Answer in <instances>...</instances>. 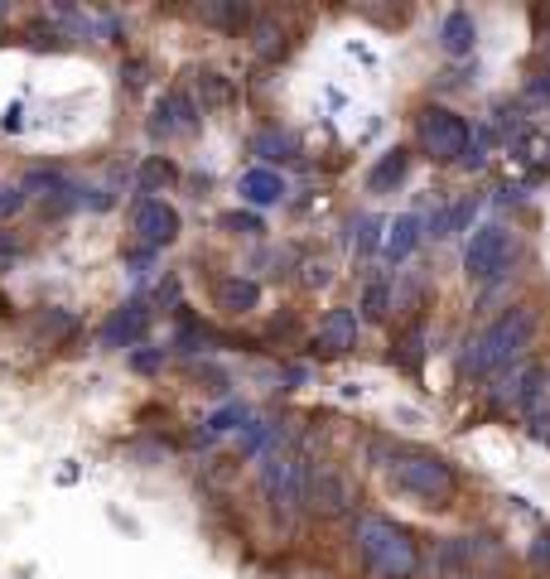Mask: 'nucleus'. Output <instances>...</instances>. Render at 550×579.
Returning a JSON list of instances; mask_svg holds the SVG:
<instances>
[{"label":"nucleus","instance_id":"1","mask_svg":"<svg viewBox=\"0 0 550 579\" xmlns=\"http://www.w3.org/2000/svg\"><path fill=\"white\" fill-rule=\"evenodd\" d=\"M536 338V314L531 309H507L502 319H493L483 333L468 338V353H464V372L468 377H493L502 367L522 358Z\"/></svg>","mask_w":550,"mask_h":579},{"label":"nucleus","instance_id":"2","mask_svg":"<svg viewBox=\"0 0 550 579\" xmlns=\"http://www.w3.org/2000/svg\"><path fill=\"white\" fill-rule=\"evenodd\" d=\"M353 541H358V560L367 579H411L420 570L415 541L386 517H362Z\"/></svg>","mask_w":550,"mask_h":579},{"label":"nucleus","instance_id":"3","mask_svg":"<svg viewBox=\"0 0 550 579\" xmlns=\"http://www.w3.org/2000/svg\"><path fill=\"white\" fill-rule=\"evenodd\" d=\"M309 459H290V454H266L261 459V493L271 502V512L280 522L295 517L304 497H309Z\"/></svg>","mask_w":550,"mask_h":579},{"label":"nucleus","instance_id":"4","mask_svg":"<svg viewBox=\"0 0 550 579\" xmlns=\"http://www.w3.org/2000/svg\"><path fill=\"white\" fill-rule=\"evenodd\" d=\"M391 483L401 493L425 497V502H449L454 488H459L454 469L444 464L440 454H401V459H391Z\"/></svg>","mask_w":550,"mask_h":579},{"label":"nucleus","instance_id":"5","mask_svg":"<svg viewBox=\"0 0 550 579\" xmlns=\"http://www.w3.org/2000/svg\"><path fill=\"white\" fill-rule=\"evenodd\" d=\"M512 256H517V242H512V232L507 227H497V222H488V227H478L473 232V242H468L464 251V271L468 280H497L507 266H512Z\"/></svg>","mask_w":550,"mask_h":579},{"label":"nucleus","instance_id":"6","mask_svg":"<svg viewBox=\"0 0 550 579\" xmlns=\"http://www.w3.org/2000/svg\"><path fill=\"white\" fill-rule=\"evenodd\" d=\"M468 136H473V131H468L464 116H454V111H444V107L420 111V145H425L435 160H444V165L464 160Z\"/></svg>","mask_w":550,"mask_h":579},{"label":"nucleus","instance_id":"7","mask_svg":"<svg viewBox=\"0 0 550 579\" xmlns=\"http://www.w3.org/2000/svg\"><path fill=\"white\" fill-rule=\"evenodd\" d=\"M309 512H319V517H348L353 512V502H358V488L343 478V473L333 469H314L309 473Z\"/></svg>","mask_w":550,"mask_h":579},{"label":"nucleus","instance_id":"8","mask_svg":"<svg viewBox=\"0 0 550 579\" xmlns=\"http://www.w3.org/2000/svg\"><path fill=\"white\" fill-rule=\"evenodd\" d=\"M131 222H136V237L145 247H169L179 237V213L169 208L165 198H140Z\"/></svg>","mask_w":550,"mask_h":579},{"label":"nucleus","instance_id":"9","mask_svg":"<svg viewBox=\"0 0 550 579\" xmlns=\"http://www.w3.org/2000/svg\"><path fill=\"white\" fill-rule=\"evenodd\" d=\"M198 131V107H193V97L184 87H174L160 97V107H155V121H150V136H193Z\"/></svg>","mask_w":550,"mask_h":579},{"label":"nucleus","instance_id":"10","mask_svg":"<svg viewBox=\"0 0 550 579\" xmlns=\"http://www.w3.org/2000/svg\"><path fill=\"white\" fill-rule=\"evenodd\" d=\"M541 386H546V367L522 362V367H512V377L502 382L497 401H502V406H517V411H536V406H541Z\"/></svg>","mask_w":550,"mask_h":579},{"label":"nucleus","instance_id":"11","mask_svg":"<svg viewBox=\"0 0 550 579\" xmlns=\"http://www.w3.org/2000/svg\"><path fill=\"white\" fill-rule=\"evenodd\" d=\"M145 324H150V309H145L140 300H131V304H121L107 324H102L97 338H102V348H131L140 333H145Z\"/></svg>","mask_w":550,"mask_h":579},{"label":"nucleus","instance_id":"12","mask_svg":"<svg viewBox=\"0 0 550 579\" xmlns=\"http://www.w3.org/2000/svg\"><path fill=\"white\" fill-rule=\"evenodd\" d=\"M314 348H319V353H348V348H358V314H353V309H329V314L319 319Z\"/></svg>","mask_w":550,"mask_h":579},{"label":"nucleus","instance_id":"13","mask_svg":"<svg viewBox=\"0 0 550 579\" xmlns=\"http://www.w3.org/2000/svg\"><path fill=\"white\" fill-rule=\"evenodd\" d=\"M237 193L247 198L251 208H271V203L285 198V179H280V169L256 165V169H247V174L237 179Z\"/></svg>","mask_w":550,"mask_h":579},{"label":"nucleus","instance_id":"14","mask_svg":"<svg viewBox=\"0 0 550 579\" xmlns=\"http://www.w3.org/2000/svg\"><path fill=\"white\" fill-rule=\"evenodd\" d=\"M440 49L449 58H468L478 49V25H473V15L468 10H449L440 25Z\"/></svg>","mask_w":550,"mask_h":579},{"label":"nucleus","instance_id":"15","mask_svg":"<svg viewBox=\"0 0 550 579\" xmlns=\"http://www.w3.org/2000/svg\"><path fill=\"white\" fill-rule=\"evenodd\" d=\"M420 247V218H411V213H401V218L386 227V242H382V251H386V261H406L411 251Z\"/></svg>","mask_w":550,"mask_h":579},{"label":"nucleus","instance_id":"16","mask_svg":"<svg viewBox=\"0 0 550 579\" xmlns=\"http://www.w3.org/2000/svg\"><path fill=\"white\" fill-rule=\"evenodd\" d=\"M406 169H411V155H406V150H386L382 160L372 165V174H367V189H372V193H391L401 179H406Z\"/></svg>","mask_w":550,"mask_h":579},{"label":"nucleus","instance_id":"17","mask_svg":"<svg viewBox=\"0 0 550 579\" xmlns=\"http://www.w3.org/2000/svg\"><path fill=\"white\" fill-rule=\"evenodd\" d=\"M256 300H261V285L256 280H222L218 285V309H227V314H247V309H256Z\"/></svg>","mask_w":550,"mask_h":579},{"label":"nucleus","instance_id":"18","mask_svg":"<svg viewBox=\"0 0 550 579\" xmlns=\"http://www.w3.org/2000/svg\"><path fill=\"white\" fill-rule=\"evenodd\" d=\"M473 208H478V198H464V203H454V208H440L435 218H430V232L425 237H454V232H464V222L473 218Z\"/></svg>","mask_w":550,"mask_h":579},{"label":"nucleus","instance_id":"19","mask_svg":"<svg viewBox=\"0 0 550 579\" xmlns=\"http://www.w3.org/2000/svg\"><path fill=\"white\" fill-rule=\"evenodd\" d=\"M198 15H203L208 25H222V29H242L251 20V10L242 5V0H208Z\"/></svg>","mask_w":550,"mask_h":579},{"label":"nucleus","instance_id":"20","mask_svg":"<svg viewBox=\"0 0 550 579\" xmlns=\"http://www.w3.org/2000/svg\"><path fill=\"white\" fill-rule=\"evenodd\" d=\"M251 155H261V160H290L295 140L285 136V131H261V136H251Z\"/></svg>","mask_w":550,"mask_h":579},{"label":"nucleus","instance_id":"21","mask_svg":"<svg viewBox=\"0 0 550 579\" xmlns=\"http://www.w3.org/2000/svg\"><path fill=\"white\" fill-rule=\"evenodd\" d=\"M420 358H425V324H411V329L401 333V343H396V362L401 367H420Z\"/></svg>","mask_w":550,"mask_h":579},{"label":"nucleus","instance_id":"22","mask_svg":"<svg viewBox=\"0 0 550 579\" xmlns=\"http://www.w3.org/2000/svg\"><path fill=\"white\" fill-rule=\"evenodd\" d=\"M391 314V290H386V280H367V290H362V319H386Z\"/></svg>","mask_w":550,"mask_h":579},{"label":"nucleus","instance_id":"23","mask_svg":"<svg viewBox=\"0 0 550 579\" xmlns=\"http://www.w3.org/2000/svg\"><path fill=\"white\" fill-rule=\"evenodd\" d=\"M174 179H179V169H174V160H165V155H155V160L140 165V184H145V189H165Z\"/></svg>","mask_w":550,"mask_h":579},{"label":"nucleus","instance_id":"24","mask_svg":"<svg viewBox=\"0 0 550 579\" xmlns=\"http://www.w3.org/2000/svg\"><path fill=\"white\" fill-rule=\"evenodd\" d=\"M242 420H247V406H222V411L203 425V440H218V435H227V430L242 425Z\"/></svg>","mask_w":550,"mask_h":579},{"label":"nucleus","instance_id":"25","mask_svg":"<svg viewBox=\"0 0 550 579\" xmlns=\"http://www.w3.org/2000/svg\"><path fill=\"white\" fill-rule=\"evenodd\" d=\"M63 184H68V179H63L58 169H34V174H25V184H20V189H25V193H39V189H44L49 198H54Z\"/></svg>","mask_w":550,"mask_h":579},{"label":"nucleus","instance_id":"26","mask_svg":"<svg viewBox=\"0 0 550 579\" xmlns=\"http://www.w3.org/2000/svg\"><path fill=\"white\" fill-rule=\"evenodd\" d=\"M251 49L261 58H275V49H280V29H275L271 20H261V25L251 29Z\"/></svg>","mask_w":550,"mask_h":579},{"label":"nucleus","instance_id":"27","mask_svg":"<svg viewBox=\"0 0 550 579\" xmlns=\"http://www.w3.org/2000/svg\"><path fill=\"white\" fill-rule=\"evenodd\" d=\"M377 227H382L377 218H358V227H353V251H358V256L377 251V242H382V237H377Z\"/></svg>","mask_w":550,"mask_h":579},{"label":"nucleus","instance_id":"28","mask_svg":"<svg viewBox=\"0 0 550 579\" xmlns=\"http://www.w3.org/2000/svg\"><path fill=\"white\" fill-rule=\"evenodd\" d=\"M39 333H49V338H63V333H73V314H63V309H49V314H39Z\"/></svg>","mask_w":550,"mask_h":579},{"label":"nucleus","instance_id":"29","mask_svg":"<svg viewBox=\"0 0 550 579\" xmlns=\"http://www.w3.org/2000/svg\"><path fill=\"white\" fill-rule=\"evenodd\" d=\"M232 97V83L222 73H203V102H227Z\"/></svg>","mask_w":550,"mask_h":579},{"label":"nucleus","instance_id":"30","mask_svg":"<svg viewBox=\"0 0 550 579\" xmlns=\"http://www.w3.org/2000/svg\"><path fill=\"white\" fill-rule=\"evenodd\" d=\"M222 227H227V232H242V237H256V232H261V218H256V213H227Z\"/></svg>","mask_w":550,"mask_h":579},{"label":"nucleus","instance_id":"31","mask_svg":"<svg viewBox=\"0 0 550 579\" xmlns=\"http://www.w3.org/2000/svg\"><path fill=\"white\" fill-rule=\"evenodd\" d=\"M20 208H25V189H20V184H5V189H0V218H15Z\"/></svg>","mask_w":550,"mask_h":579},{"label":"nucleus","instance_id":"32","mask_svg":"<svg viewBox=\"0 0 550 579\" xmlns=\"http://www.w3.org/2000/svg\"><path fill=\"white\" fill-rule=\"evenodd\" d=\"M271 430H275V425H251L247 435H242V454H256L261 444L271 440Z\"/></svg>","mask_w":550,"mask_h":579},{"label":"nucleus","instance_id":"33","mask_svg":"<svg viewBox=\"0 0 550 579\" xmlns=\"http://www.w3.org/2000/svg\"><path fill=\"white\" fill-rule=\"evenodd\" d=\"M531 425H536V440H550V411H536Z\"/></svg>","mask_w":550,"mask_h":579},{"label":"nucleus","instance_id":"34","mask_svg":"<svg viewBox=\"0 0 550 579\" xmlns=\"http://www.w3.org/2000/svg\"><path fill=\"white\" fill-rule=\"evenodd\" d=\"M531 97H541V102H550V73H546V78H536V83H531Z\"/></svg>","mask_w":550,"mask_h":579},{"label":"nucleus","instance_id":"35","mask_svg":"<svg viewBox=\"0 0 550 579\" xmlns=\"http://www.w3.org/2000/svg\"><path fill=\"white\" fill-rule=\"evenodd\" d=\"M155 362H160V353H136V367H140V372H150Z\"/></svg>","mask_w":550,"mask_h":579},{"label":"nucleus","instance_id":"36","mask_svg":"<svg viewBox=\"0 0 550 579\" xmlns=\"http://www.w3.org/2000/svg\"><path fill=\"white\" fill-rule=\"evenodd\" d=\"M531 555H536V560L546 565V560H550V536H541V541H536V551H531Z\"/></svg>","mask_w":550,"mask_h":579},{"label":"nucleus","instance_id":"37","mask_svg":"<svg viewBox=\"0 0 550 579\" xmlns=\"http://www.w3.org/2000/svg\"><path fill=\"white\" fill-rule=\"evenodd\" d=\"M15 251H20V242H15V237H0V256H15Z\"/></svg>","mask_w":550,"mask_h":579},{"label":"nucleus","instance_id":"38","mask_svg":"<svg viewBox=\"0 0 550 579\" xmlns=\"http://www.w3.org/2000/svg\"><path fill=\"white\" fill-rule=\"evenodd\" d=\"M0 15H5V5H0Z\"/></svg>","mask_w":550,"mask_h":579},{"label":"nucleus","instance_id":"39","mask_svg":"<svg viewBox=\"0 0 550 579\" xmlns=\"http://www.w3.org/2000/svg\"><path fill=\"white\" fill-rule=\"evenodd\" d=\"M0 309H5V304H0Z\"/></svg>","mask_w":550,"mask_h":579}]
</instances>
